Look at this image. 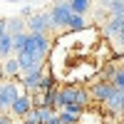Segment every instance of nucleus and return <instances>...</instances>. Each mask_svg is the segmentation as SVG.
<instances>
[{
	"label": "nucleus",
	"instance_id": "1",
	"mask_svg": "<svg viewBox=\"0 0 124 124\" xmlns=\"http://www.w3.org/2000/svg\"><path fill=\"white\" fill-rule=\"evenodd\" d=\"M50 47H52V42H50L47 35H42V32H27L25 45H23V50H20L17 57H15L17 67H20V75L42 67L47 55H50Z\"/></svg>",
	"mask_w": 124,
	"mask_h": 124
},
{
	"label": "nucleus",
	"instance_id": "2",
	"mask_svg": "<svg viewBox=\"0 0 124 124\" xmlns=\"http://www.w3.org/2000/svg\"><path fill=\"white\" fill-rule=\"evenodd\" d=\"M57 92H60V109H62V107H67V104L77 107V109H85V107L92 104L89 92L82 87V85H67V87L57 89Z\"/></svg>",
	"mask_w": 124,
	"mask_h": 124
},
{
	"label": "nucleus",
	"instance_id": "3",
	"mask_svg": "<svg viewBox=\"0 0 124 124\" xmlns=\"http://www.w3.org/2000/svg\"><path fill=\"white\" fill-rule=\"evenodd\" d=\"M70 15H72V10H70V5H67V0H60V3H55L52 10L47 13L50 25H52V27H67Z\"/></svg>",
	"mask_w": 124,
	"mask_h": 124
},
{
	"label": "nucleus",
	"instance_id": "4",
	"mask_svg": "<svg viewBox=\"0 0 124 124\" xmlns=\"http://www.w3.org/2000/svg\"><path fill=\"white\" fill-rule=\"evenodd\" d=\"M17 94H23V92H20V87L13 79H3L0 82V112H8V107L15 102Z\"/></svg>",
	"mask_w": 124,
	"mask_h": 124
},
{
	"label": "nucleus",
	"instance_id": "5",
	"mask_svg": "<svg viewBox=\"0 0 124 124\" xmlns=\"http://www.w3.org/2000/svg\"><path fill=\"white\" fill-rule=\"evenodd\" d=\"M50 27H52V25H50L47 13L30 15V17L25 20V32H42V35H47V30H50Z\"/></svg>",
	"mask_w": 124,
	"mask_h": 124
},
{
	"label": "nucleus",
	"instance_id": "6",
	"mask_svg": "<svg viewBox=\"0 0 124 124\" xmlns=\"http://www.w3.org/2000/svg\"><path fill=\"white\" fill-rule=\"evenodd\" d=\"M30 109H32V102H30V97H27V94H17V97H15V102L8 107L10 117H17V119H23Z\"/></svg>",
	"mask_w": 124,
	"mask_h": 124
},
{
	"label": "nucleus",
	"instance_id": "7",
	"mask_svg": "<svg viewBox=\"0 0 124 124\" xmlns=\"http://www.w3.org/2000/svg\"><path fill=\"white\" fill-rule=\"evenodd\" d=\"M87 92H89V99H94V102H99V104H104L107 97L114 92V87H112L109 82H94V85H92V89H87Z\"/></svg>",
	"mask_w": 124,
	"mask_h": 124
},
{
	"label": "nucleus",
	"instance_id": "8",
	"mask_svg": "<svg viewBox=\"0 0 124 124\" xmlns=\"http://www.w3.org/2000/svg\"><path fill=\"white\" fill-rule=\"evenodd\" d=\"M42 72H45V67H37V70H32V72H25V75H20L17 82H20L27 92H32V89H37L40 79H42Z\"/></svg>",
	"mask_w": 124,
	"mask_h": 124
},
{
	"label": "nucleus",
	"instance_id": "9",
	"mask_svg": "<svg viewBox=\"0 0 124 124\" xmlns=\"http://www.w3.org/2000/svg\"><path fill=\"white\" fill-rule=\"evenodd\" d=\"M3 62H5V65H3V72H0V75H3L5 79H20V67H17V60H15V57H5Z\"/></svg>",
	"mask_w": 124,
	"mask_h": 124
},
{
	"label": "nucleus",
	"instance_id": "10",
	"mask_svg": "<svg viewBox=\"0 0 124 124\" xmlns=\"http://www.w3.org/2000/svg\"><path fill=\"white\" fill-rule=\"evenodd\" d=\"M122 27H124V15H112V17L107 20V25H104V32L112 35V37H117Z\"/></svg>",
	"mask_w": 124,
	"mask_h": 124
},
{
	"label": "nucleus",
	"instance_id": "11",
	"mask_svg": "<svg viewBox=\"0 0 124 124\" xmlns=\"http://www.w3.org/2000/svg\"><path fill=\"white\" fill-rule=\"evenodd\" d=\"M109 85L112 87H117V89H122L124 92V67L119 65V67H112V75H109Z\"/></svg>",
	"mask_w": 124,
	"mask_h": 124
},
{
	"label": "nucleus",
	"instance_id": "12",
	"mask_svg": "<svg viewBox=\"0 0 124 124\" xmlns=\"http://www.w3.org/2000/svg\"><path fill=\"white\" fill-rule=\"evenodd\" d=\"M67 5L75 15H85L89 10V5H92V0H67Z\"/></svg>",
	"mask_w": 124,
	"mask_h": 124
},
{
	"label": "nucleus",
	"instance_id": "13",
	"mask_svg": "<svg viewBox=\"0 0 124 124\" xmlns=\"http://www.w3.org/2000/svg\"><path fill=\"white\" fill-rule=\"evenodd\" d=\"M10 52H13V37H10L8 32L0 35V60L10 57Z\"/></svg>",
	"mask_w": 124,
	"mask_h": 124
},
{
	"label": "nucleus",
	"instance_id": "14",
	"mask_svg": "<svg viewBox=\"0 0 124 124\" xmlns=\"http://www.w3.org/2000/svg\"><path fill=\"white\" fill-rule=\"evenodd\" d=\"M52 87H57L55 75H52V72H42V79H40L37 89H40V92H47V89H52Z\"/></svg>",
	"mask_w": 124,
	"mask_h": 124
},
{
	"label": "nucleus",
	"instance_id": "15",
	"mask_svg": "<svg viewBox=\"0 0 124 124\" xmlns=\"http://www.w3.org/2000/svg\"><path fill=\"white\" fill-rule=\"evenodd\" d=\"M85 27H87L85 15H75V13L70 15V20H67V30H85Z\"/></svg>",
	"mask_w": 124,
	"mask_h": 124
},
{
	"label": "nucleus",
	"instance_id": "16",
	"mask_svg": "<svg viewBox=\"0 0 124 124\" xmlns=\"http://www.w3.org/2000/svg\"><path fill=\"white\" fill-rule=\"evenodd\" d=\"M112 15H124V0H104Z\"/></svg>",
	"mask_w": 124,
	"mask_h": 124
},
{
	"label": "nucleus",
	"instance_id": "17",
	"mask_svg": "<svg viewBox=\"0 0 124 124\" xmlns=\"http://www.w3.org/2000/svg\"><path fill=\"white\" fill-rule=\"evenodd\" d=\"M0 124H13V117H10L8 112H3V114H0Z\"/></svg>",
	"mask_w": 124,
	"mask_h": 124
},
{
	"label": "nucleus",
	"instance_id": "18",
	"mask_svg": "<svg viewBox=\"0 0 124 124\" xmlns=\"http://www.w3.org/2000/svg\"><path fill=\"white\" fill-rule=\"evenodd\" d=\"M117 42H119V45H122V47H124V27H122V30H119V35H117Z\"/></svg>",
	"mask_w": 124,
	"mask_h": 124
},
{
	"label": "nucleus",
	"instance_id": "19",
	"mask_svg": "<svg viewBox=\"0 0 124 124\" xmlns=\"http://www.w3.org/2000/svg\"><path fill=\"white\" fill-rule=\"evenodd\" d=\"M5 32V20H0V35Z\"/></svg>",
	"mask_w": 124,
	"mask_h": 124
},
{
	"label": "nucleus",
	"instance_id": "20",
	"mask_svg": "<svg viewBox=\"0 0 124 124\" xmlns=\"http://www.w3.org/2000/svg\"><path fill=\"white\" fill-rule=\"evenodd\" d=\"M102 124H119V122H114V119H104Z\"/></svg>",
	"mask_w": 124,
	"mask_h": 124
},
{
	"label": "nucleus",
	"instance_id": "21",
	"mask_svg": "<svg viewBox=\"0 0 124 124\" xmlns=\"http://www.w3.org/2000/svg\"><path fill=\"white\" fill-rule=\"evenodd\" d=\"M117 60H122V67H124V52H119V55H117Z\"/></svg>",
	"mask_w": 124,
	"mask_h": 124
},
{
	"label": "nucleus",
	"instance_id": "22",
	"mask_svg": "<svg viewBox=\"0 0 124 124\" xmlns=\"http://www.w3.org/2000/svg\"><path fill=\"white\" fill-rule=\"evenodd\" d=\"M13 124H25V122H13Z\"/></svg>",
	"mask_w": 124,
	"mask_h": 124
}]
</instances>
